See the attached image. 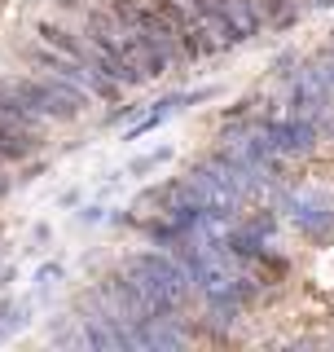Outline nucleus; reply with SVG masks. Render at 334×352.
I'll use <instances>...</instances> for the list:
<instances>
[{"mask_svg":"<svg viewBox=\"0 0 334 352\" xmlns=\"http://www.w3.org/2000/svg\"><path fill=\"white\" fill-rule=\"evenodd\" d=\"M185 102H194V97H163V102H159V106H154V110H150V115H146V119H141V124H137V128H132V137H141V132H150L154 124H163V119H167V115H172V110H181Z\"/></svg>","mask_w":334,"mask_h":352,"instance_id":"11","label":"nucleus"},{"mask_svg":"<svg viewBox=\"0 0 334 352\" xmlns=\"http://www.w3.org/2000/svg\"><path fill=\"white\" fill-rule=\"evenodd\" d=\"M286 207H291L295 225L304 229V234H313V238H330V234H334V212H330L326 198H317V194H295V198H286Z\"/></svg>","mask_w":334,"mask_h":352,"instance_id":"9","label":"nucleus"},{"mask_svg":"<svg viewBox=\"0 0 334 352\" xmlns=\"http://www.w3.org/2000/svg\"><path fill=\"white\" fill-rule=\"evenodd\" d=\"M128 273H137L141 282H150L172 308H181V304L189 300V291H194L185 264H181V260H167V256H154V251H146V256H137V260H128Z\"/></svg>","mask_w":334,"mask_h":352,"instance_id":"4","label":"nucleus"},{"mask_svg":"<svg viewBox=\"0 0 334 352\" xmlns=\"http://www.w3.org/2000/svg\"><path fill=\"white\" fill-rule=\"evenodd\" d=\"M110 14H115L119 27L128 31L132 53H137V71L146 75V80H154V75H163V71H172V66L189 62V53H185L181 36H176V27L154 5H146V0H115Z\"/></svg>","mask_w":334,"mask_h":352,"instance_id":"1","label":"nucleus"},{"mask_svg":"<svg viewBox=\"0 0 334 352\" xmlns=\"http://www.w3.org/2000/svg\"><path fill=\"white\" fill-rule=\"evenodd\" d=\"M36 146H40L36 119H27L22 110L0 102V159H27Z\"/></svg>","mask_w":334,"mask_h":352,"instance_id":"8","label":"nucleus"},{"mask_svg":"<svg viewBox=\"0 0 334 352\" xmlns=\"http://www.w3.org/2000/svg\"><path fill=\"white\" fill-rule=\"evenodd\" d=\"M31 62H40L44 71L53 75V80H62V84H71V88H80L84 97H115L119 93V84H110V80H102V75H93L84 62H75V58H66V53H58V49H49V44H31Z\"/></svg>","mask_w":334,"mask_h":352,"instance_id":"5","label":"nucleus"},{"mask_svg":"<svg viewBox=\"0 0 334 352\" xmlns=\"http://www.w3.org/2000/svg\"><path fill=\"white\" fill-rule=\"evenodd\" d=\"M181 185H185L189 203L203 207V212L233 216V212H238V203H242V190L233 185V172H229V163L220 159V154H216L211 163H198V168L189 172Z\"/></svg>","mask_w":334,"mask_h":352,"instance_id":"3","label":"nucleus"},{"mask_svg":"<svg viewBox=\"0 0 334 352\" xmlns=\"http://www.w3.org/2000/svg\"><path fill=\"white\" fill-rule=\"evenodd\" d=\"M0 102L44 124V119H75L88 97L53 75H9V80H0Z\"/></svg>","mask_w":334,"mask_h":352,"instance_id":"2","label":"nucleus"},{"mask_svg":"<svg viewBox=\"0 0 334 352\" xmlns=\"http://www.w3.org/2000/svg\"><path fill=\"white\" fill-rule=\"evenodd\" d=\"M216 9L225 14V22L233 27V36H238V40H251L255 31H260V14H255L251 0H216Z\"/></svg>","mask_w":334,"mask_h":352,"instance_id":"10","label":"nucleus"},{"mask_svg":"<svg viewBox=\"0 0 334 352\" xmlns=\"http://www.w3.org/2000/svg\"><path fill=\"white\" fill-rule=\"evenodd\" d=\"M185 14H189V27H194V40L203 53H225L238 44L233 27L225 22V14L216 9V0H181Z\"/></svg>","mask_w":334,"mask_h":352,"instance_id":"6","label":"nucleus"},{"mask_svg":"<svg viewBox=\"0 0 334 352\" xmlns=\"http://www.w3.org/2000/svg\"><path fill=\"white\" fill-rule=\"evenodd\" d=\"M317 137H321V128L313 124V119H304V115H286L282 124H269V128H264V141H269L273 159H277V154H282V159L308 154V150L317 146Z\"/></svg>","mask_w":334,"mask_h":352,"instance_id":"7","label":"nucleus"}]
</instances>
